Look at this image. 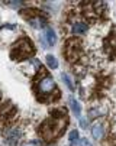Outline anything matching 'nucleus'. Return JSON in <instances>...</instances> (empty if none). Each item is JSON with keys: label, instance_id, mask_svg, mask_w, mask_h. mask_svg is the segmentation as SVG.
I'll return each instance as SVG.
<instances>
[{"label": "nucleus", "instance_id": "1", "mask_svg": "<svg viewBox=\"0 0 116 146\" xmlns=\"http://www.w3.org/2000/svg\"><path fill=\"white\" fill-rule=\"evenodd\" d=\"M67 126V120L64 117H51L48 119L44 124H42V127H41V135L45 140H52L55 139L58 135H61L64 132Z\"/></svg>", "mask_w": 116, "mask_h": 146}, {"label": "nucleus", "instance_id": "2", "mask_svg": "<svg viewBox=\"0 0 116 146\" xmlns=\"http://www.w3.org/2000/svg\"><path fill=\"white\" fill-rule=\"evenodd\" d=\"M33 54V46L31 44L29 39H21L13 45L10 55L13 59H22V58H28Z\"/></svg>", "mask_w": 116, "mask_h": 146}, {"label": "nucleus", "instance_id": "3", "mask_svg": "<svg viewBox=\"0 0 116 146\" xmlns=\"http://www.w3.org/2000/svg\"><path fill=\"white\" fill-rule=\"evenodd\" d=\"M38 94L39 97L45 96V97H49L51 94H54L57 91V86H55V81L49 77V75H44L39 81H38Z\"/></svg>", "mask_w": 116, "mask_h": 146}, {"label": "nucleus", "instance_id": "4", "mask_svg": "<svg viewBox=\"0 0 116 146\" xmlns=\"http://www.w3.org/2000/svg\"><path fill=\"white\" fill-rule=\"evenodd\" d=\"M23 130L21 126H10L6 132H5V143L6 146H16V143L19 142V139L22 137Z\"/></svg>", "mask_w": 116, "mask_h": 146}, {"label": "nucleus", "instance_id": "5", "mask_svg": "<svg viewBox=\"0 0 116 146\" xmlns=\"http://www.w3.org/2000/svg\"><path fill=\"white\" fill-rule=\"evenodd\" d=\"M91 136L96 139V140H100L105 135V124L102 121H97V123H94L93 124V127H91Z\"/></svg>", "mask_w": 116, "mask_h": 146}, {"label": "nucleus", "instance_id": "6", "mask_svg": "<svg viewBox=\"0 0 116 146\" xmlns=\"http://www.w3.org/2000/svg\"><path fill=\"white\" fill-rule=\"evenodd\" d=\"M28 22L35 29H42L47 25V19L45 17H41V16H33V17H28Z\"/></svg>", "mask_w": 116, "mask_h": 146}, {"label": "nucleus", "instance_id": "7", "mask_svg": "<svg viewBox=\"0 0 116 146\" xmlns=\"http://www.w3.org/2000/svg\"><path fill=\"white\" fill-rule=\"evenodd\" d=\"M44 38H45V40H47L48 46H54L55 42H57V35H55L54 29H51V28L45 29V32H44Z\"/></svg>", "mask_w": 116, "mask_h": 146}, {"label": "nucleus", "instance_id": "8", "mask_svg": "<svg viewBox=\"0 0 116 146\" xmlns=\"http://www.w3.org/2000/svg\"><path fill=\"white\" fill-rule=\"evenodd\" d=\"M87 29H89V26L84 22H75L73 25V33H75V35H83L87 32Z\"/></svg>", "mask_w": 116, "mask_h": 146}, {"label": "nucleus", "instance_id": "9", "mask_svg": "<svg viewBox=\"0 0 116 146\" xmlns=\"http://www.w3.org/2000/svg\"><path fill=\"white\" fill-rule=\"evenodd\" d=\"M70 107H71L73 113H74L77 117H80V114H81V107H80L79 101L74 100V98H70Z\"/></svg>", "mask_w": 116, "mask_h": 146}, {"label": "nucleus", "instance_id": "10", "mask_svg": "<svg viewBox=\"0 0 116 146\" xmlns=\"http://www.w3.org/2000/svg\"><path fill=\"white\" fill-rule=\"evenodd\" d=\"M61 78H63V81L65 82V86L70 88V91H74V82H73V80L70 78V75L65 74V72H63V74H61Z\"/></svg>", "mask_w": 116, "mask_h": 146}, {"label": "nucleus", "instance_id": "11", "mask_svg": "<svg viewBox=\"0 0 116 146\" xmlns=\"http://www.w3.org/2000/svg\"><path fill=\"white\" fill-rule=\"evenodd\" d=\"M45 59H47V64H48L49 68H52V70L54 68H58V61H57V58L54 55H47Z\"/></svg>", "mask_w": 116, "mask_h": 146}, {"label": "nucleus", "instance_id": "12", "mask_svg": "<svg viewBox=\"0 0 116 146\" xmlns=\"http://www.w3.org/2000/svg\"><path fill=\"white\" fill-rule=\"evenodd\" d=\"M68 140H70V146H74L75 143H79V132H77V130H71Z\"/></svg>", "mask_w": 116, "mask_h": 146}, {"label": "nucleus", "instance_id": "13", "mask_svg": "<svg viewBox=\"0 0 116 146\" xmlns=\"http://www.w3.org/2000/svg\"><path fill=\"white\" fill-rule=\"evenodd\" d=\"M9 110H10V106H6L3 110H2V114H0V120H6L7 117H10V114H9Z\"/></svg>", "mask_w": 116, "mask_h": 146}, {"label": "nucleus", "instance_id": "14", "mask_svg": "<svg viewBox=\"0 0 116 146\" xmlns=\"http://www.w3.org/2000/svg\"><path fill=\"white\" fill-rule=\"evenodd\" d=\"M79 146H91V143H90L89 139L81 137V139H79Z\"/></svg>", "mask_w": 116, "mask_h": 146}, {"label": "nucleus", "instance_id": "15", "mask_svg": "<svg viewBox=\"0 0 116 146\" xmlns=\"http://www.w3.org/2000/svg\"><path fill=\"white\" fill-rule=\"evenodd\" d=\"M80 126L83 129H87V120L86 119H80Z\"/></svg>", "mask_w": 116, "mask_h": 146}, {"label": "nucleus", "instance_id": "16", "mask_svg": "<svg viewBox=\"0 0 116 146\" xmlns=\"http://www.w3.org/2000/svg\"><path fill=\"white\" fill-rule=\"evenodd\" d=\"M7 5L9 6H13V7H17V6H22L23 3H21V2H9Z\"/></svg>", "mask_w": 116, "mask_h": 146}, {"label": "nucleus", "instance_id": "17", "mask_svg": "<svg viewBox=\"0 0 116 146\" xmlns=\"http://www.w3.org/2000/svg\"><path fill=\"white\" fill-rule=\"evenodd\" d=\"M22 146H38V142H28V143H23Z\"/></svg>", "mask_w": 116, "mask_h": 146}]
</instances>
